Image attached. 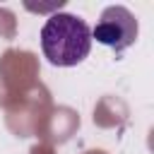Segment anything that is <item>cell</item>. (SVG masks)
Masks as SVG:
<instances>
[{
    "label": "cell",
    "instance_id": "7a4b0ae2",
    "mask_svg": "<svg viewBox=\"0 0 154 154\" xmlns=\"http://www.w3.org/2000/svg\"><path fill=\"white\" fill-rule=\"evenodd\" d=\"M137 31H140V24L135 14L123 5H111L101 12V19L91 29V41L96 38L101 46H108L116 53H123L135 43Z\"/></svg>",
    "mask_w": 154,
    "mask_h": 154
},
{
    "label": "cell",
    "instance_id": "6da1fadb",
    "mask_svg": "<svg viewBox=\"0 0 154 154\" xmlns=\"http://www.w3.org/2000/svg\"><path fill=\"white\" fill-rule=\"evenodd\" d=\"M41 51L51 65H79L91 51V29L77 14L55 12L46 19L41 29Z\"/></svg>",
    "mask_w": 154,
    "mask_h": 154
}]
</instances>
